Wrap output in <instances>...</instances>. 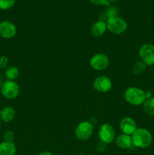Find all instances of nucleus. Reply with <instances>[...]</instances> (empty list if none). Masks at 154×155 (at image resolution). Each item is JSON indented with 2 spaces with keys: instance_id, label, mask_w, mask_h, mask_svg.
<instances>
[{
  "instance_id": "412c9836",
  "label": "nucleus",
  "mask_w": 154,
  "mask_h": 155,
  "mask_svg": "<svg viewBox=\"0 0 154 155\" xmlns=\"http://www.w3.org/2000/svg\"><path fill=\"white\" fill-rule=\"evenodd\" d=\"M95 5H109L108 0H89Z\"/></svg>"
},
{
  "instance_id": "ddd939ff",
  "label": "nucleus",
  "mask_w": 154,
  "mask_h": 155,
  "mask_svg": "<svg viewBox=\"0 0 154 155\" xmlns=\"http://www.w3.org/2000/svg\"><path fill=\"white\" fill-rule=\"evenodd\" d=\"M17 151L16 146L14 142H0V155H15Z\"/></svg>"
},
{
  "instance_id": "393cba45",
  "label": "nucleus",
  "mask_w": 154,
  "mask_h": 155,
  "mask_svg": "<svg viewBox=\"0 0 154 155\" xmlns=\"http://www.w3.org/2000/svg\"><path fill=\"white\" fill-rule=\"evenodd\" d=\"M38 155H53L51 151H42V152L39 153Z\"/></svg>"
},
{
  "instance_id": "c85d7f7f",
  "label": "nucleus",
  "mask_w": 154,
  "mask_h": 155,
  "mask_svg": "<svg viewBox=\"0 0 154 155\" xmlns=\"http://www.w3.org/2000/svg\"><path fill=\"white\" fill-rule=\"evenodd\" d=\"M1 111H2V110H0V116H1Z\"/></svg>"
},
{
  "instance_id": "a211bd4d",
  "label": "nucleus",
  "mask_w": 154,
  "mask_h": 155,
  "mask_svg": "<svg viewBox=\"0 0 154 155\" xmlns=\"http://www.w3.org/2000/svg\"><path fill=\"white\" fill-rule=\"evenodd\" d=\"M146 68V65L142 61H137L133 64L132 68H131V71H132V73L134 74L139 75V74H141L144 72Z\"/></svg>"
},
{
  "instance_id": "7ed1b4c3",
  "label": "nucleus",
  "mask_w": 154,
  "mask_h": 155,
  "mask_svg": "<svg viewBox=\"0 0 154 155\" xmlns=\"http://www.w3.org/2000/svg\"><path fill=\"white\" fill-rule=\"evenodd\" d=\"M106 24L107 30L113 34H122L125 33L128 28V24L126 21L119 16L109 18L106 21Z\"/></svg>"
},
{
  "instance_id": "39448f33",
  "label": "nucleus",
  "mask_w": 154,
  "mask_h": 155,
  "mask_svg": "<svg viewBox=\"0 0 154 155\" xmlns=\"http://www.w3.org/2000/svg\"><path fill=\"white\" fill-rule=\"evenodd\" d=\"M94 131V127L88 121L80 123L75 128V135L76 139L81 141H85L91 136Z\"/></svg>"
},
{
  "instance_id": "0eeeda50",
  "label": "nucleus",
  "mask_w": 154,
  "mask_h": 155,
  "mask_svg": "<svg viewBox=\"0 0 154 155\" xmlns=\"http://www.w3.org/2000/svg\"><path fill=\"white\" fill-rule=\"evenodd\" d=\"M98 136L101 142L105 144H110L115 139V130L110 124H104L100 127Z\"/></svg>"
},
{
  "instance_id": "6e6552de",
  "label": "nucleus",
  "mask_w": 154,
  "mask_h": 155,
  "mask_svg": "<svg viewBox=\"0 0 154 155\" xmlns=\"http://www.w3.org/2000/svg\"><path fill=\"white\" fill-rule=\"evenodd\" d=\"M109 58L103 53H98L95 54L91 58L90 64L93 69L96 71H104L107 68L109 65Z\"/></svg>"
},
{
  "instance_id": "b1692460",
  "label": "nucleus",
  "mask_w": 154,
  "mask_h": 155,
  "mask_svg": "<svg viewBox=\"0 0 154 155\" xmlns=\"http://www.w3.org/2000/svg\"><path fill=\"white\" fill-rule=\"evenodd\" d=\"M145 98H146V99L152 98V93H151L150 92H149V91L145 92Z\"/></svg>"
},
{
  "instance_id": "c756f323",
  "label": "nucleus",
  "mask_w": 154,
  "mask_h": 155,
  "mask_svg": "<svg viewBox=\"0 0 154 155\" xmlns=\"http://www.w3.org/2000/svg\"><path fill=\"white\" fill-rule=\"evenodd\" d=\"M153 75H154V73H153Z\"/></svg>"
},
{
  "instance_id": "6ab92c4d",
  "label": "nucleus",
  "mask_w": 154,
  "mask_h": 155,
  "mask_svg": "<svg viewBox=\"0 0 154 155\" xmlns=\"http://www.w3.org/2000/svg\"><path fill=\"white\" fill-rule=\"evenodd\" d=\"M16 0H0V9L8 10L11 8L15 4Z\"/></svg>"
},
{
  "instance_id": "f257e3e1",
  "label": "nucleus",
  "mask_w": 154,
  "mask_h": 155,
  "mask_svg": "<svg viewBox=\"0 0 154 155\" xmlns=\"http://www.w3.org/2000/svg\"><path fill=\"white\" fill-rule=\"evenodd\" d=\"M132 145L137 148H146L151 145L152 142V134L149 130L144 128H137L131 135Z\"/></svg>"
},
{
  "instance_id": "f3484780",
  "label": "nucleus",
  "mask_w": 154,
  "mask_h": 155,
  "mask_svg": "<svg viewBox=\"0 0 154 155\" xmlns=\"http://www.w3.org/2000/svg\"><path fill=\"white\" fill-rule=\"evenodd\" d=\"M143 108L148 115L154 116V97L145 100L143 103Z\"/></svg>"
},
{
  "instance_id": "aec40b11",
  "label": "nucleus",
  "mask_w": 154,
  "mask_h": 155,
  "mask_svg": "<svg viewBox=\"0 0 154 155\" xmlns=\"http://www.w3.org/2000/svg\"><path fill=\"white\" fill-rule=\"evenodd\" d=\"M3 139L5 142H13L14 139V132L11 130H6L3 135Z\"/></svg>"
},
{
  "instance_id": "9d476101",
  "label": "nucleus",
  "mask_w": 154,
  "mask_h": 155,
  "mask_svg": "<svg viewBox=\"0 0 154 155\" xmlns=\"http://www.w3.org/2000/svg\"><path fill=\"white\" fill-rule=\"evenodd\" d=\"M93 87L98 92L104 93L111 89L112 82L109 77L106 76H100L97 77L94 81Z\"/></svg>"
},
{
  "instance_id": "9b49d317",
  "label": "nucleus",
  "mask_w": 154,
  "mask_h": 155,
  "mask_svg": "<svg viewBox=\"0 0 154 155\" xmlns=\"http://www.w3.org/2000/svg\"><path fill=\"white\" fill-rule=\"evenodd\" d=\"M119 128L123 134L131 136L137 130V124L132 118L129 117H125L120 121Z\"/></svg>"
},
{
  "instance_id": "1a4fd4ad",
  "label": "nucleus",
  "mask_w": 154,
  "mask_h": 155,
  "mask_svg": "<svg viewBox=\"0 0 154 155\" xmlns=\"http://www.w3.org/2000/svg\"><path fill=\"white\" fill-rule=\"evenodd\" d=\"M17 33V27L12 22L8 21L0 23V36L4 39H11Z\"/></svg>"
},
{
  "instance_id": "20e7f679",
  "label": "nucleus",
  "mask_w": 154,
  "mask_h": 155,
  "mask_svg": "<svg viewBox=\"0 0 154 155\" xmlns=\"http://www.w3.org/2000/svg\"><path fill=\"white\" fill-rule=\"evenodd\" d=\"M0 92L5 98L14 99L19 95L20 87L15 81L7 80L2 83Z\"/></svg>"
},
{
  "instance_id": "dca6fc26",
  "label": "nucleus",
  "mask_w": 154,
  "mask_h": 155,
  "mask_svg": "<svg viewBox=\"0 0 154 155\" xmlns=\"http://www.w3.org/2000/svg\"><path fill=\"white\" fill-rule=\"evenodd\" d=\"M19 70L14 66H10L6 69L5 75L8 80H13L14 81L19 77Z\"/></svg>"
},
{
  "instance_id": "423d86ee",
  "label": "nucleus",
  "mask_w": 154,
  "mask_h": 155,
  "mask_svg": "<svg viewBox=\"0 0 154 155\" xmlns=\"http://www.w3.org/2000/svg\"><path fill=\"white\" fill-rule=\"evenodd\" d=\"M139 56L142 61L146 65L150 66L154 64V45L143 44L139 50Z\"/></svg>"
},
{
  "instance_id": "5701e85b",
  "label": "nucleus",
  "mask_w": 154,
  "mask_h": 155,
  "mask_svg": "<svg viewBox=\"0 0 154 155\" xmlns=\"http://www.w3.org/2000/svg\"><path fill=\"white\" fill-rule=\"evenodd\" d=\"M106 147H107V144H105L103 142H100L98 144V145H97L96 149L98 152L101 153V152H104V151H105Z\"/></svg>"
},
{
  "instance_id": "4be33fe9",
  "label": "nucleus",
  "mask_w": 154,
  "mask_h": 155,
  "mask_svg": "<svg viewBox=\"0 0 154 155\" xmlns=\"http://www.w3.org/2000/svg\"><path fill=\"white\" fill-rule=\"evenodd\" d=\"M8 64V59L5 56H0V68H5Z\"/></svg>"
},
{
  "instance_id": "a878e982",
  "label": "nucleus",
  "mask_w": 154,
  "mask_h": 155,
  "mask_svg": "<svg viewBox=\"0 0 154 155\" xmlns=\"http://www.w3.org/2000/svg\"><path fill=\"white\" fill-rule=\"evenodd\" d=\"M2 80H1V78H0V89H1V86H2Z\"/></svg>"
},
{
  "instance_id": "bb28decb",
  "label": "nucleus",
  "mask_w": 154,
  "mask_h": 155,
  "mask_svg": "<svg viewBox=\"0 0 154 155\" xmlns=\"http://www.w3.org/2000/svg\"><path fill=\"white\" fill-rule=\"evenodd\" d=\"M109 1H110V2H117V1H119V0H109Z\"/></svg>"
},
{
  "instance_id": "4468645a",
  "label": "nucleus",
  "mask_w": 154,
  "mask_h": 155,
  "mask_svg": "<svg viewBox=\"0 0 154 155\" xmlns=\"http://www.w3.org/2000/svg\"><path fill=\"white\" fill-rule=\"evenodd\" d=\"M116 143L119 148L122 149H128L131 148L132 145V141H131V137L129 135L126 134H121L117 136L116 139Z\"/></svg>"
},
{
  "instance_id": "2eb2a0df",
  "label": "nucleus",
  "mask_w": 154,
  "mask_h": 155,
  "mask_svg": "<svg viewBox=\"0 0 154 155\" xmlns=\"http://www.w3.org/2000/svg\"><path fill=\"white\" fill-rule=\"evenodd\" d=\"M1 110V116H0L1 120L5 123H10L13 120L15 117V110L13 107L11 106H6Z\"/></svg>"
},
{
  "instance_id": "cd10ccee",
  "label": "nucleus",
  "mask_w": 154,
  "mask_h": 155,
  "mask_svg": "<svg viewBox=\"0 0 154 155\" xmlns=\"http://www.w3.org/2000/svg\"><path fill=\"white\" fill-rule=\"evenodd\" d=\"M0 127H1V119H0Z\"/></svg>"
},
{
  "instance_id": "f03ea898",
  "label": "nucleus",
  "mask_w": 154,
  "mask_h": 155,
  "mask_svg": "<svg viewBox=\"0 0 154 155\" xmlns=\"http://www.w3.org/2000/svg\"><path fill=\"white\" fill-rule=\"evenodd\" d=\"M125 98L131 105H140L146 100L145 92L140 88L130 87L125 90Z\"/></svg>"
},
{
  "instance_id": "f8f14e48",
  "label": "nucleus",
  "mask_w": 154,
  "mask_h": 155,
  "mask_svg": "<svg viewBox=\"0 0 154 155\" xmlns=\"http://www.w3.org/2000/svg\"><path fill=\"white\" fill-rule=\"evenodd\" d=\"M107 29V24L105 21L99 20L92 25L91 33L94 37H100L105 33Z\"/></svg>"
}]
</instances>
